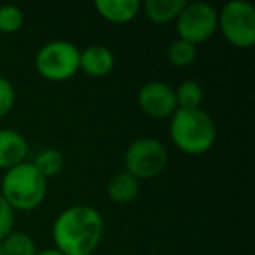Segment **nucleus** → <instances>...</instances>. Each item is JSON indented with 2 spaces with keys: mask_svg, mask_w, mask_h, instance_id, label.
Segmentation results:
<instances>
[{
  "mask_svg": "<svg viewBox=\"0 0 255 255\" xmlns=\"http://www.w3.org/2000/svg\"><path fill=\"white\" fill-rule=\"evenodd\" d=\"M103 238V219L88 205L65 208L53 224V241L63 255H89Z\"/></svg>",
  "mask_w": 255,
  "mask_h": 255,
  "instance_id": "nucleus-1",
  "label": "nucleus"
},
{
  "mask_svg": "<svg viewBox=\"0 0 255 255\" xmlns=\"http://www.w3.org/2000/svg\"><path fill=\"white\" fill-rule=\"evenodd\" d=\"M170 136L173 143L189 156L208 152L217 140V126L203 109H177L171 116Z\"/></svg>",
  "mask_w": 255,
  "mask_h": 255,
  "instance_id": "nucleus-2",
  "label": "nucleus"
},
{
  "mask_svg": "<svg viewBox=\"0 0 255 255\" xmlns=\"http://www.w3.org/2000/svg\"><path fill=\"white\" fill-rule=\"evenodd\" d=\"M47 182L32 163H21L4 173L0 194L14 212H32L46 199Z\"/></svg>",
  "mask_w": 255,
  "mask_h": 255,
  "instance_id": "nucleus-3",
  "label": "nucleus"
},
{
  "mask_svg": "<svg viewBox=\"0 0 255 255\" xmlns=\"http://www.w3.org/2000/svg\"><path fill=\"white\" fill-rule=\"evenodd\" d=\"M81 51L68 40H51L39 49L35 68L44 79L51 82L68 81L79 72Z\"/></svg>",
  "mask_w": 255,
  "mask_h": 255,
  "instance_id": "nucleus-4",
  "label": "nucleus"
},
{
  "mask_svg": "<svg viewBox=\"0 0 255 255\" xmlns=\"http://www.w3.org/2000/svg\"><path fill=\"white\" fill-rule=\"evenodd\" d=\"M219 30L224 39L238 49L255 44V7L245 0H233L219 12Z\"/></svg>",
  "mask_w": 255,
  "mask_h": 255,
  "instance_id": "nucleus-5",
  "label": "nucleus"
},
{
  "mask_svg": "<svg viewBox=\"0 0 255 255\" xmlns=\"http://www.w3.org/2000/svg\"><path fill=\"white\" fill-rule=\"evenodd\" d=\"M168 164V150L152 136L138 138L124 154V168L136 180H149L164 171Z\"/></svg>",
  "mask_w": 255,
  "mask_h": 255,
  "instance_id": "nucleus-6",
  "label": "nucleus"
},
{
  "mask_svg": "<svg viewBox=\"0 0 255 255\" xmlns=\"http://www.w3.org/2000/svg\"><path fill=\"white\" fill-rule=\"evenodd\" d=\"M219 30V12L206 2L187 4L177 18L178 39L198 46L213 37Z\"/></svg>",
  "mask_w": 255,
  "mask_h": 255,
  "instance_id": "nucleus-7",
  "label": "nucleus"
},
{
  "mask_svg": "<svg viewBox=\"0 0 255 255\" xmlns=\"http://www.w3.org/2000/svg\"><path fill=\"white\" fill-rule=\"evenodd\" d=\"M138 105L149 117L166 119L177 112L175 89L164 81H149L138 89Z\"/></svg>",
  "mask_w": 255,
  "mask_h": 255,
  "instance_id": "nucleus-8",
  "label": "nucleus"
},
{
  "mask_svg": "<svg viewBox=\"0 0 255 255\" xmlns=\"http://www.w3.org/2000/svg\"><path fill=\"white\" fill-rule=\"evenodd\" d=\"M28 154V142L14 129H0V168L11 170L25 163Z\"/></svg>",
  "mask_w": 255,
  "mask_h": 255,
  "instance_id": "nucleus-9",
  "label": "nucleus"
},
{
  "mask_svg": "<svg viewBox=\"0 0 255 255\" xmlns=\"http://www.w3.org/2000/svg\"><path fill=\"white\" fill-rule=\"evenodd\" d=\"M114 65H116V58L112 51L98 44L86 47L79 56V70L91 77H105L114 70Z\"/></svg>",
  "mask_w": 255,
  "mask_h": 255,
  "instance_id": "nucleus-10",
  "label": "nucleus"
},
{
  "mask_svg": "<svg viewBox=\"0 0 255 255\" xmlns=\"http://www.w3.org/2000/svg\"><path fill=\"white\" fill-rule=\"evenodd\" d=\"M95 9L107 21L114 25H124L138 16L142 4L138 0H96Z\"/></svg>",
  "mask_w": 255,
  "mask_h": 255,
  "instance_id": "nucleus-11",
  "label": "nucleus"
},
{
  "mask_svg": "<svg viewBox=\"0 0 255 255\" xmlns=\"http://www.w3.org/2000/svg\"><path fill=\"white\" fill-rule=\"evenodd\" d=\"M140 192V180H136L131 173L128 171H119L116 173L107 184V194L110 201L117 205H126L136 199Z\"/></svg>",
  "mask_w": 255,
  "mask_h": 255,
  "instance_id": "nucleus-12",
  "label": "nucleus"
},
{
  "mask_svg": "<svg viewBox=\"0 0 255 255\" xmlns=\"http://www.w3.org/2000/svg\"><path fill=\"white\" fill-rule=\"evenodd\" d=\"M185 5H187L185 0H147L143 4V11L152 23L166 25L177 21Z\"/></svg>",
  "mask_w": 255,
  "mask_h": 255,
  "instance_id": "nucleus-13",
  "label": "nucleus"
},
{
  "mask_svg": "<svg viewBox=\"0 0 255 255\" xmlns=\"http://www.w3.org/2000/svg\"><path fill=\"white\" fill-rule=\"evenodd\" d=\"M32 164L44 178H49L63 170L65 159H63V154L58 149H44L33 157Z\"/></svg>",
  "mask_w": 255,
  "mask_h": 255,
  "instance_id": "nucleus-14",
  "label": "nucleus"
},
{
  "mask_svg": "<svg viewBox=\"0 0 255 255\" xmlns=\"http://www.w3.org/2000/svg\"><path fill=\"white\" fill-rule=\"evenodd\" d=\"M2 254L4 255H37V247L32 236L21 231H12L2 240Z\"/></svg>",
  "mask_w": 255,
  "mask_h": 255,
  "instance_id": "nucleus-15",
  "label": "nucleus"
},
{
  "mask_svg": "<svg viewBox=\"0 0 255 255\" xmlns=\"http://www.w3.org/2000/svg\"><path fill=\"white\" fill-rule=\"evenodd\" d=\"M203 88L199 86V82L187 79V81L180 82L177 89H175V96H177V105L178 109H201L203 102Z\"/></svg>",
  "mask_w": 255,
  "mask_h": 255,
  "instance_id": "nucleus-16",
  "label": "nucleus"
},
{
  "mask_svg": "<svg viewBox=\"0 0 255 255\" xmlns=\"http://www.w3.org/2000/svg\"><path fill=\"white\" fill-rule=\"evenodd\" d=\"M168 60L173 67L185 68L196 60V46L185 42V40L177 39L168 47Z\"/></svg>",
  "mask_w": 255,
  "mask_h": 255,
  "instance_id": "nucleus-17",
  "label": "nucleus"
},
{
  "mask_svg": "<svg viewBox=\"0 0 255 255\" xmlns=\"http://www.w3.org/2000/svg\"><path fill=\"white\" fill-rule=\"evenodd\" d=\"M25 23V14L16 5H2L0 7V32L2 33H16L21 30Z\"/></svg>",
  "mask_w": 255,
  "mask_h": 255,
  "instance_id": "nucleus-18",
  "label": "nucleus"
},
{
  "mask_svg": "<svg viewBox=\"0 0 255 255\" xmlns=\"http://www.w3.org/2000/svg\"><path fill=\"white\" fill-rule=\"evenodd\" d=\"M16 102V91L14 86L11 84L9 79L0 75V119H4L9 112L12 110Z\"/></svg>",
  "mask_w": 255,
  "mask_h": 255,
  "instance_id": "nucleus-19",
  "label": "nucleus"
},
{
  "mask_svg": "<svg viewBox=\"0 0 255 255\" xmlns=\"http://www.w3.org/2000/svg\"><path fill=\"white\" fill-rule=\"evenodd\" d=\"M14 215H16V212L11 208V205L5 201L4 196L0 194V241L12 233Z\"/></svg>",
  "mask_w": 255,
  "mask_h": 255,
  "instance_id": "nucleus-20",
  "label": "nucleus"
},
{
  "mask_svg": "<svg viewBox=\"0 0 255 255\" xmlns=\"http://www.w3.org/2000/svg\"><path fill=\"white\" fill-rule=\"evenodd\" d=\"M37 255H63L61 252H58L56 248H47V250L37 252Z\"/></svg>",
  "mask_w": 255,
  "mask_h": 255,
  "instance_id": "nucleus-21",
  "label": "nucleus"
},
{
  "mask_svg": "<svg viewBox=\"0 0 255 255\" xmlns=\"http://www.w3.org/2000/svg\"><path fill=\"white\" fill-rule=\"evenodd\" d=\"M0 255H4L2 254V241H0Z\"/></svg>",
  "mask_w": 255,
  "mask_h": 255,
  "instance_id": "nucleus-22",
  "label": "nucleus"
},
{
  "mask_svg": "<svg viewBox=\"0 0 255 255\" xmlns=\"http://www.w3.org/2000/svg\"><path fill=\"white\" fill-rule=\"evenodd\" d=\"M89 255H95V254H89Z\"/></svg>",
  "mask_w": 255,
  "mask_h": 255,
  "instance_id": "nucleus-23",
  "label": "nucleus"
}]
</instances>
